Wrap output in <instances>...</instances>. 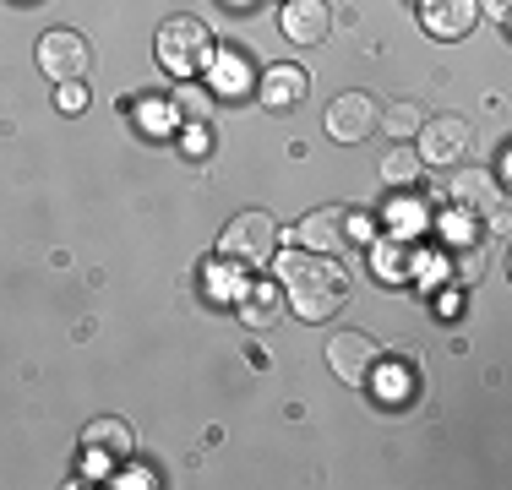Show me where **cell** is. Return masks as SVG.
<instances>
[{
  "mask_svg": "<svg viewBox=\"0 0 512 490\" xmlns=\"http://www.w3.org/2000/svg\"><path fill=\"white\" fill-rule=\"evenodd\" d=\"M278 284L289 289V311L300 322H327L349 294V273L338 262H327L322 251H273Z\"/></svg>",
  "mask_w": 512,
  "mask_h": 490,
  "instance_id": "6da1fadb",
  "label": "cell"
},
{
  "mask_svg": "<svg viewBox=\"0 0 512 490\" xmlns=\"http://www.w3.org/2000/svg\"><path fill=\"white\" fill-rule=\"evenodd\" d=\"M278 251V224L273 213H262V207H251V213H235L224 224V235H218V256L224 262H235L240 273H251V267H267Z\"/></svg>",
  "mask_w": 512,
  "mask_h": 490,
  "instance_id": "7a4b0ae2",
  "label": "cell"
},
{
  "mask_svg": "<svg viewBox=\"0 0 512 490\" xmlns=\"http://www.w3.org/2000/svg\"><path fill=\"white\" fill-rule=\"evenodd\" d=\"M153 49H158V66H164V71L191 77V71L207 60V49H213V33H207L197 17H169L164 28H158Z\"/></svg>",
  "mask_w": 512,
  "mask_h": 490,
  "instance_id": "3957f363",
  "label": "cell"
},
{
  "mask_svg": "<svg viewBox=\"0 0 512 490\" xmlns=\"http://www.w3.org/2000/svg\"><path fill=\"white\" fill-rule=\"evenodd\" d=\"M33 60H39V71H44L50 82H88V71H93V44L82 39L77 28H55V33H44V39H39Z\"/></svg>",
  "mask_w": 512,
  "mask_h": 490,
  "instance_id": "277c9868",
  "label": "cell"
},
{
  "mask_svg": "<svg viewBox=\"0 0 512 490\" xmlns=\"http://www.w3.org/2000/svg\"><path fill=\"white\" fill-rule=\"evenodd\" d=\"M414 153H420V164H458L463 153H469V120L463 115H425V126L414 131Z\"/></svg>",
  "mask_w": 512,
  "mask_h": 490,
  "instance_id": "5b68a950",
  "label": "cell"
},
{
  "mask_svg": "<svg viewBox=\"0 0 512 490\" xmlns=\"http://www.w3.org/2000/svg\"><path fill=\"white\" fill-rule=\"evenodd\" d=\"M376 120H382V109H376L371 93H338L333 104H327V137L355 147L376 131Z\"/></svg>",
  "mask_w": 512,
  "mask_h": 490,
  "instance_id": "8992f818",
  "label": "cell"
},
{
  "mask_svg": "<svg viewBox=\"0 0 512 490\" xmlns=\"http://www.w3.org/2000/svg\"><path fill=\"white\" fill-rule=\"evenodd\" d=\"M300 251H322V256H333V251H344L349 240H355V213L349 207H316V213L300 218Z\"/></svg>",
  "mask_w": 512,
  "mask_h": 490,
  "instance_id": "52a82bcc",
  "label": "cell"
},
{
  "mask_svg": "<svg viewBox=\"0 0 512 490\" xmlns=\"http://www.w3.org/2000/svg\"><path fill=\"white\" fill-rule=\"evenodd\" d=\"M376 360H382V349H376V338H365V333H333L327 338V371H333L338 382H349V387H360Z\"/></svg>",
  "mask_w": 512,
  "mask_h": 490,
  "instance_id": "ba28073f",
  "label": "cell"
},
{
  "mask_svg": "<svg viewBox=\"0 0 512 490\" xmlns=\"http://www.w3.org/2000/svg\"><path fill=\"white\" fill-rule=\"evenodd\" d=\"M278 28H284L289 44H327L333 39V6L327 0H284L278 11Z\"/></svg>",
  "mask_w": 512,
  "mask_h": 490,
  "instance_id": "9c48e42d",
  "label": "cell"
},
{
  "mask_svg": "<svg viewBox=\"0 0 512 490\" xmlns=\"http://www.w3.org/2000/svg\"><path fill=\"white\" fill-rule=\"evenodd\" d=\"M365 382H371V392H376V403H382V409H404V403H414V392H420V371H414V360L409 354H393V360H376L371 365V376H365Z\"/></svg>",
  "mask_w": 512,
  "mask_h": 490,
  "instance_id": "30bf717a",
  "label": "cell"
},
{
  "mask_svg": "<svg viewBox=\"0 0 512 490\" xmlns=\"http://www.w3.org/2000/svg\"><path fill=\"white\" fill-rule=\"evenodd\" d=\"M202 66H207V82H213V93H224V98H240V93L256 88L251 55H246L240 44H213Z\"/></svg>",
  "mask_w": 512,
  "mask_h": 490,
  "instance_id": "8fae6325",
  "label": "cell"
},
{
  "mask_svg": "<svg viewBox=\"0 0 512 490\" xmlns=\"http://www.w3.org/2000/svg\"><path fill=\"white\" fill-rule=\"evenodd\" d=\"M256 93H262V109H295V104H306L311 77H306V66H295V60H278V66L262 71Z\"/></svg>",
  "mask_w": 512,
  "mask_h": 490,
  "instance_id": "7c38bea8",
  "label": "cell"
},
{
  "mask_svg": "<svg viewBox=\"0 0 512 490\" xmlns=\"http://www.w3.org/2000/svg\"><path fill=\"white\" fill-rule=\"evenodd\" d=\"M447 196H453L469 218L485 213L491 224H502V180L496 175H480V169H474V175H458L453 186H447Z\"/></svg>",
  "mask_w": 512,
  "mask_h": 490,
  "instance_id": "4fadbf2b",
  "label": "cell"
},
{
  "mask_svg": "<svg viewBox=\"0 0 512 490\" xmlns=\"http://www.w3.org/2000/svg\"><path fill=\"white\" fill-rule=\"evenodd\" d=\"M420 22L436 39H463L480 22V6L474 0H420Z\"/></svg>",
  "mask_w": 512,
  "mask_h": 490,
  "instance_id": "5bb4252c",
  "label": "cell"
},
{
  "mask_svg": "<svg viewBox=\"0 0 512 490\" xmlns=\"http://www.w3.org/2000/svg\"><path fill=\"white\" fill-rule=\"evenodd\" d=\"M235 305H240V322L246 327H273L284 316V289L273 278H256V284H240Z\"/></svg>",
  "mask_w": 512,
  "mask_h": 490,
  "instance_id": "9a60e30c",
  "label": "cell"
},
{
  "mask_svg": "<svg viewBox=\"0 0 512 490\" xmlns=\"http://www.w3.org/2000/svg\"><path fill=\"white\" fill-rule=\"evenodd\" d=\"M371 267H376V278H382V284H404V278L414 273L409 240H398V235L376 240V245H371Z\"/></svg>",
  "mask_w": 512,
  "mask_h": 490,
  "instance_id": "2e32d148",
  "label": "cell"
},
{
  "mask_svg": "<svg viewBox=\"0 0 512 490\" xmlns=\"http://www.w3.org/2000/svg\"><path fill=\"white\" fill-rule=\"evenodd\" d=\"M420 169H425L420 153H414V147H404V142H393V147L382 153V164H376V175H382L387 191H409L414 180H420Z\"/></svg>",
  "mask_w": 512,
  "mask_h": 490,
  "instance_id": "e0dca14e",
  "label": "cell"
},
{
  "mask_svg": "<svg viewBox=\"0 0 512 490\" xmlns=\"http://www.w3.org/2000/svg\"><path fill=\"white\" fill-rule=\"evenodd\" d=\"M82 447L88 452H131L137 447V431H131V420H88L82 425Z\"/></svg>",
  "mask_w": 512,
  "mask_h": 490,
  "instance_id": "ac0fdd59",
  "label": "cell"
},
{
  "mask_svg": "<svg viewBox=\"0 0 512 490\" xmlns=\"http://www.w3.org/2000/svg\"><path fill=\"white\" fill-rule=\"evenodd\" d=\"M420 126H425V109H420V104H409V98H404V104H387V109H382V120H376V131H387L393 142H409Z\"/></svg>",
  "mask_w": 512,
  "mask_h": 490,
  "instance_id": "d6986e66",
  "label": "cell"
},
{
  "mask_svg": "<svg viewBox=\"0 0 512 490\" xmlns=\"http://www.w3.org/2000/svg\"><path fill=\"white\" fill-rule=\"evenodd\" d=\"M382 218H387V229H393L398 240H414V235L425 229V213H420V202H398V207L387 202V213H382Z\"/></svg>",
  "mask_w": 512,
  "mask_h": 490,
  "instance_id": "ffe728a7",
  "label": "cell"
},
{
  "mask_svg": "<svg viewBox=\"0 0 512 490\" xmlns=\"http://www.w3.org/2000/svg\"><path fill=\"white\" fill-rule=\"evenodd\" d=\"M202 284H207V294H218V300H235L240 294V267L235 262H213Z\"/></svg>",
  "mask_w": 512,
  "mask_h": 490,
  "instance_id": "44dd1931",
  "label": "cell"
},
{
  "mask_svg": "<svg viewBox=\"0 0 512 490\" xmlns=\"http://www.w3.org/2000/svg\"><path fill=\"white\" fill-rule=\"evenodd\" d=\"M142 126H148L153 137H169V131H180V126H175V109H169V104H142Z\"/></svg>",
  "mask_w": 512,
  "mask_h": 490,
  "instance_id": "7402d4cb",
  "label": "cell"
},
{
  "mask_svg": "<svg viewBox=\"0 0 512 490\" xmlns=\"http://www.w3.org/2000/svg\"><path fill=\"white\" fill-rule=\"evenodd\" d=\"M55 104L66 109V115H82V109H88V88H77V82H60Z\"/></svg>",
  "mask_w": 512,
  "mask_h": 490,
  "instance_id": "603a6c76",
  "label": "cell"
},
{
  "mask_svg": "<svg viewBox=\"0 0 512 490\" xmlns=\"http://www.w3.org/2000/svg\"><path fill=\"white\" fill-rule=\"evenodd\" d=\"M109 485H120V490H131V485H137V490H148V485H158V480H153V469H142V463H131V469H120Z\"/></svg>",
  "mask_w": 512,
  "mask_h": 490,
  "instance_id": "cb8c5ba5",
  "label": "cell"
},
{
  "mask_svg": "<svg viewBox=\"0 0 512 490\" xmlns=\"http://www.w3.org/2000/svg\"><path fill=\"white\" fill-rule=\"evenodd\" d=\"M458 262H463V267H458V278H463V284H474V278L485 273V251H463Z\"/></svg>",
  "mask_w": 512,
  "mask_h": 490,
  "instance_id": "d4e9b609",
  "label": "cell"
},
{
  "mask_svg": "<svg viewBox=\"0 0 512 490\" xmlns=\"http://www.w3.org/2000/svg\"><path fill=\"white\" fill-rule=\"evenodd\" d=\"M186 153H191V158L207 153V126H202V120H191V126H186Z\"/></svg>",
  "mask_w": 512,
  "mask_h": 490,
  "instance_id": "484cf974",
  "label": "cell"
},
{
  "mask_svg": "<svg viewBox=\"0 0 512 490\" xmlns=\"http://www.w3.org/2000/svg\"><path fill=\"white\" fill-rule=\"evenodd\" d=\"M474 6H480L491 22H507V17H512V0H474Z\"/></svg>",
  "mask_w": 512,
  "mask_h": 490,
  "instance_id": "4316f807",
  "label": "cell"
},
{
  "mask_svg": "<svg viewBox=\"0 0 512 490\" xmlns=\"http://www.w3.org/2000/svg\"><path fill=\"white\" fill-rule=\"evenodd\" d=\"M229 6H251V0H229Z\"/></svg>",
  "mask_w": 512,
  "mask_h": 490,
  "instance_id": "83f0119b",
  "label": "cell"
}]
</instances>
